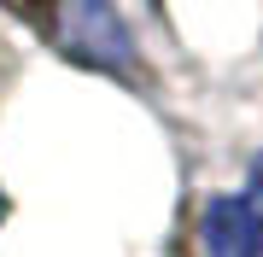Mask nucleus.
<instances>
[{"instance_id":"3","label":"nucleus","mask_w":263,"mask_h":257,"mask_svg":"<svg viewBox=\"0 0 263 257\" xmlns=\"http://www.w3.org/2000/svg\"><path fill=\"white\" fill-rule=\"evenodd\" d=\"M246 216H252L257 251H263V152H257V164H252V181H246Z\"/></svg>"},{"instance_id":"1","label":"nucleus","mask_w":263,"mask_h":257,"mask_svg":"<svg viewBox=\"0 0 263 257\" xmlns=\"http://www.w3.org/2000/svg\"><path fill=\"white\" fill-rule=\"evenodd\" d=\"M65 47L82 58V65H105V70H129L135 65L129 29L117 24L111 0H76L70 18H65Z\"/></svg>"},{"instance_id":"2","label":"nucleus","mask_w":263,"mask_h":257,"mask_svg":"<svg viewBox=\"0 0 263 257\" xmlns=\"http://www.w3.org/2000/svg\"><path fill=\"white\" fill-rule=\"evenodd\" d=\"M199 234H205V257H257V228L246 216V199H211Z\"/></svg>"},{"instance_id":"4","label":"nucleus","mask_w":263,"mask_h":257,"mask_svg":"<svg viewBox=\"0 0 263 257\" xmlns=\"http://www.w3.org/2000/svg\"><path fill=\"white\" fill-rule=\"evenodd\" d=\"M0 216H6V199H0Z\"/></svg>"}]
</instances>
